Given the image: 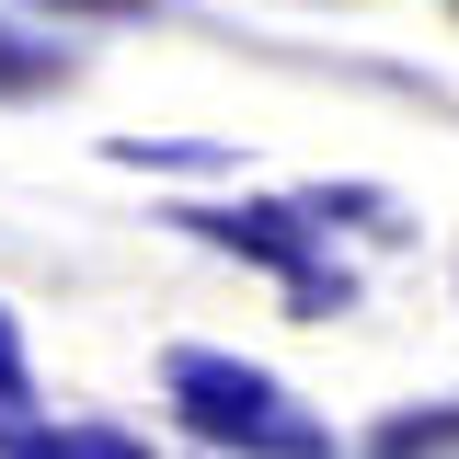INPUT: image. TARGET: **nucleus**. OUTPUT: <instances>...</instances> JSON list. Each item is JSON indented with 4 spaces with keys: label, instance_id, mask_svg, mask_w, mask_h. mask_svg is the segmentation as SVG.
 Returning <instances> with one entry per match:
<instances>
[{
    "label": "nucleus",
    "instance_id": "1",
    "mask_svg": "<svg viewBox=\"0 0 459 459\" xmlns=\"http://www.w3.org/2000/svg\"><path fill=\"white\" fill-rule=\"evenodd\" d=\"M161 391H172V413H184L207 448H230V459H333V425L287 391V379L241 368V356L172 344V356H161Z\"/></svg>",
    "mask_w": 459,
    "mask_h": 459
},
{
    "label": "nucleus",
    "instance_id": "2",
    "mask_svg": "<svg viewBox=\"0 0 459 459\" xmlns=\"http://www.w3.org/2000/svg\"><path fill=\"white\" fill-rule=\"evenodd\" d=\"M184 230H195V241H219V253L276 264V276L299 287V310H310V322H333L344 299H356V276H344V264H322V230H310V207H299V195H287V207H184Z\"/></svg>",
    "mask_w": 459,
    "mask_h": 459
},
{
    "label": "nucleus",
    "instance_id": "3",
    "mask_svg": "<svg viewBox=\"0 0 459 459\" xmlns=\"http://www.w3.org/2000/svg\"><path fill=\"white\" fill-rule=\"evenodd\" d=\"M0 459H150L126 425H0Z\"/></svg>",
    "mask_w": 459,
    "mask_h": 459
},
{
    "label": "nucleus",
    "instance_id": "4",
    "mask_svg": "<svg viewBox=\"0 0 459 459\" xmlns=\"http://www.w3.org/2000/svg\"><path fill=\"white\" fill-rule=\"evenodd\" d=\"M368 459H459V402H425V413L368 425Z\"/></svg>",
    "mask_w": 459,
    "mask_h": 459
},
{
    "label": "nucleus",
    "instance_id": "5",
    "mask_svg": "<svg viewBox=\"0 0 459 459\" xmlns=\"http://www.w3.org/2000/svg\"><path fill=\"white\" fill-rule=\"evenodd\" d=\"M69 69H81V57H69V47H35L23 23H0V92H57Z\"/></svg>",
    "mask_w": 459,
    "mask_h": 459
},
{
    "label": "nucleus",
    "instance_id": "6",
    "mask_svg": "<svg viewBox=\"0 0 459 459\" xmlns=\"http://www.w3.org/2000/svg\"><path fill=\"white\" fill-rule=\"evenodd\" d=\"M23 402H35V368H23V333L0 310V425H23Z\"/></svg>",
    "mask_w": 459,
    "mask_h": 459
},
{
    "label": "nucleus",
    "instance_id": "7",
    "mask_svg": "<svg viewBox=\"0 0 459 459\" xmlns=\"http://www.w3.org/2000/svg\"><path fill=\"white\" fill-rule=\"evenodd\" d=\"M115 161H161V172H219L230 150H184V138H115Z\"/></svg>",
    "mask_w": 459,
    "mask_h": 459
},
{
    "label": "nucleus",
    "instance_id": "8",
    "mask_svg": "<svg viewBox=\"0 0 459 459\" xmlns=\"http://www.w3.org/2000/svg\"><path fill=\"white\" fill-rule=\"evenodd\" d=\"M57 12H150V0H57Z\"/></svg>",
    "mask_w": 459,
    "mask_h": 459
}]
</instances>
